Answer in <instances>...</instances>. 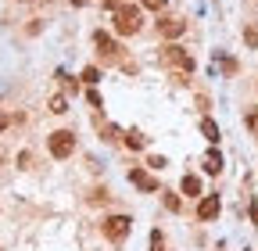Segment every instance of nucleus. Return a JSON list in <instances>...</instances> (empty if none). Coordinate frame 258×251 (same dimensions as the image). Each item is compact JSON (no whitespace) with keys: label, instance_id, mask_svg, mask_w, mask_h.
<instances>
[{"label":"nucleus","instance_id":"obj_19","mask_svg":"<svg viewBox=\"0 0 258 251\" xmlns=\"http://www.w3.org/2000/svg\"><path fill=\"white\" fill-rule=\"evenodd\" d=\"M140 4L151 8V11H161V8H165V0H140Z\"/></svg>","mask_w":258,"mask_h":251},{"label":"nucleus","instance_id":"obj_7","mask_svg":"<svg viewBox=\"0 0 258 251\" xmlns=\"http://www.w3.org/2000/svg\"><path fill=\"white\" fill-rule=\"evenodd\" d=\"M93 43L101 47V54H104V57H118V50H122V47H118L108 33H93Z\"/></svg>","mask_w":258,"mask_h":251},{"label":"nucleus","instance_id":"obj_6","mask_svg":"<svg viewBox=\"0 0 258 251\" xmlns=\"http://www.w3.org/2000/svg\"><path fill=\"white\" fill-rule=\"evenodd\" d=\"M129 183L140 186V191H158V179H154L151 172H144V169H133V172H129Z\"/></svg>","mask_w":258,"mask_h":251},{"label":"nucleus","instance_id":"obj_17","mask_svg":"<svg viewBox=\"0 0 258 251\" xmlns=\"http://www.w3.org/2000/svg\"><path fill=\"white\" fill-rule=\"evenodd\" d=\"M247 130H251V133H258V108H254V111H247Z\"/></svg>","mask_w":258,"mask_h":251},{"label":"nucleus","instance_id":"obj_9","mask_svg":"<svg viewBox=\"0 0 258 251\" xmlns=\"http://www.w3.org/2000/svg\"><path fill=\"white\" fill-rule=\"evenodd\" d=\"M205 172H212V176H215V172H222V154H219L215 147L205 154Z\"/></svg>","mask_w":258,"mask_h":251},{"label":"nucleus","instance_id":"obj_4","mask_svg":"<svg viewBox=\"0 0 258 251\" xmlns=\"http://www.w3.org/2000/svg\"><path fill=\"white\" fill-rule=\"evenodd\" d=\"M165 65H172L179 72H194V57L183 47H165Z\"/></svg>","mask_w":258,"mask_h":251},{"label":"nucleus","instance_id":"obj_15","mask_svg":"<svg viewBox=\"0 0 258 251\" xmlns=\"http://www.w3.org/2000/svg\"><path fill=\"white\" fill-rule=\"evenodd\" d=\"M151 251H165V237H161V230L151 233Z\"/></svg>","mask_w":258,"mask_h":251},{"label":"nucleus","instance_id":"obj_8","mask_svg":"<svg viewBox=\"0 0 258 251\" xmlns=\"http://www.w3.org/2000/svg\"><path fill=\"white\" fill-rule=\"evenodd\" d=\"M158 29H161V36H165V40H176V36H183V29H186V25H183L179 18H165Z\"/></svg>","mask_w":258,"mask_h":251},{"label":"nucleus","instance_id":"obj_13","mask_svg":"<svg viewBox=\"0 0 258 251\" xmlns=\"http://www.w3.org/2000/svg\"><path fill=\"white\" fill-rule=\"evenodd\" d=\"M97 79H101V69H93V65H90V69H83V83H86V86H93Z\"/></svg>","mask_w":258,"mask_h":251},{"label":"nucleus","instance_id":"obj_1","mask_svg":"<svg viewBox=\"0 0 258 251\" xmlns=\"http://www.w3.org/2000/svg\"><path fill=\"white\" fill-rule=\"evenodd\" d=\"M140 22H144L140 8L122 4V8L115 11V33H118V36H133V33H140Z\"/></svg>","mask_w":258,"mask_h":251},{"label":"nucleus","instance_id":"obj_5","mask_svg":"<svg viewBox=\"0 0 258 251\" xmlns=\"http://www.w3.org/2000/svg\"><path fill=\"white\" fill-rule=\"evenodd\" d=\"M219 208H222L219 194H205V198H201V205H198V215L208 223V219H215V215H219Z\"/></svg>","mask_w":258,"mask_h":251},{"label":"nucleus","instance_id":"obj_2","mask_svg":"<svg viewBox=\"0 0 258 251\" xmlns=\"http://www.w3.org/2000/svg\"><path fill=\"white\" fill-rule=\"evenodd\" d=\"M47 147H50V154H54V158H69V154L76 151V137H72L69 130H57V133H50Z\"/></svg>","mask_w":258,"mask_h":251},{"label":"nucleus","instance_id":"obj_22","mask_svg":"<svg viewBox=\"0 0 258 251\" xmlns=\"http://www.w3.org/2000/svg\"><path fill=\"white\" fill-rule=\"evenodd\" d=\"M4 126H8V115H4V111H0V130H4Z\"/></svg>","mask_w":258,"mask_h":251},{"label":"nucleus","instance_id":"obj_11","mask_svg":"<svg viewBox=\"0 0 258 251\" xmlns=\"http://www.w3.org/2000/svg\"><path fill=\"white\" fill-rule=\"evenodd\" d=\"M183 194L198 198V194H201V179H198V176H183Z\"/></svg>","mask_w":258,"mask_h":251},{"label":"nucleus","instance_id":"obj_3","mask_svg":"<svg viewBox=\"0 0 258 251\" xmlns=\"http://www.w3.org/2000/svg\"><path fill=\"white\" fill-rule=\"evenodd\" d=\"M129 226H133V219H129V215H108L104 219V237L118 244V240L129 237Z\"/></svg>","mask_w":258,"mask_h":251},{"label":"nucleus","instance_id":"obj_14","mask_svg":"<svg viewBox=\"0 0 258 251\" xmlns=\"http://www.w3.org/2000/svg\"><path fill=\"white\" fill-rule=\"evenodd\" d=\"M50 111L54 115H64V111H69V101H64V97H50Z\"/></svg>","mask_w":258,"mask_h":251},{"label":"nucleus","instance_id":"obj_23","mask_svg":"<svg viewBox=\"0 0 258 251\" xmlns=\"http://www.w3.org/2000/svg\"><path fill=\"white\" fill-rule=\"evenodd\" d=\"M72 4H76V8H83V4H90V0H72Z\"/></svg>","mask_w":258,"mask_h":251},{"label":"nucleus","instance_id":"obj_10","mask_svg":"<svg viewBox=\"0 0 258 251\" xmlns=\"http://www.w3.org/2000/svg\"><path fill=\"white\" fill-rule=\"evenodd\" d=\"M201 133H205L208 144H219V126H215L212 118H201Z\"/></svg>","mask_w":258,"mask_h":251},{"label":"nucleus","instance_id":"obj_12","mask_svg":"<svg viewBox=\"0 0 258 251\" xmlns=\"http://www.w3.org/2000/svg\"><path fill=\"white\" fill-rule=\"evenodd\" d=\"M125 144H129V147H133V151H144V147H147V140H144V133H137V130H133V133H125Z\"/></svg>","mask_w":258,"mask_h":251},{"label":"nucleus","instance_id":"obj_21","mask_svg":"<svg viewBox=\"0 0 258 251\" xmlns=\"http://www.w3.org/2000/svg\"><path fill=\"white\" fill-rule=\"evenodd\" d=\"M104 8H111V11H118V8H122V0H104Z\"/></svg>","mask_w":258,"mask_h":251},{"label":"nucleus","instance_id":"obj_18","mask_svg":"<svg viewBox=\"0 0 258 251\" xmlns=\"http://www.w3.org/2000/svg\"><path fill=\"white\" fill-rule=\"evenodd\" d=\"M122 133H118V126H104V140H118Z\"/></svg>","mask_w":258,"mask_h":251},{"label":"nucleus","instance_id":"obj_16","mask_svg":"<svg viewBox=\"0 0 258 251\" xmlns=\"http://www.w3.org/2000/svg\"><path fill=\"white\" fill-rule=\"evenodd\" d=\"M244 40H247V47H258V25L244 29Z\"/></svg>","mask_w":258,"mask_h":251},{"label":"nucleus","instance_id":"obj_20","mask_svg":"<svg viewBox=\"0 0 258 251\" xmlns=\"http://www.w3.org/2000/svg\"><path fill=\"white\" fill-rule=\"evenodd\" d=\"M86 101H90L93 108H101V93H97V90H86Z\"/></svg>","mask_w":258,"mask_h":251}]
</instances>
